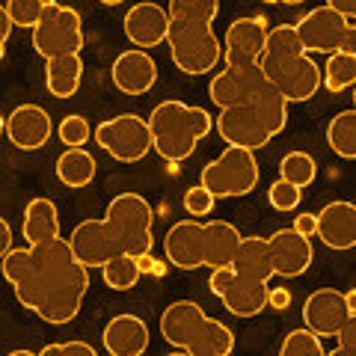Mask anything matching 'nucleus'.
<instances>
[{
	"label": "nucleus",
	"mask_w": 356,
	"mask_h": 356,
	"mask_svg": "<svg viewBox=\"0 0 356 356\" xmlns=\"http://www.w3.org/2000/svg\"><path fill=\"white\" fill-rule=\"evenodd\" d=\"M344 303H348L350 315H356V291H353V288H350V291H344Z\"/></svg>",
	"instance_id": "obj_50"
},
{
	"label": "nucleus",
	"mask_w": 356,
	"mask_h": 356,
	"mask_svg": "<svg viewBox=\"0 0 356 356\" xmlns=\"http://www.w3.org/2000/svg\"><path fill=\"white\" fill-rule=\"evenodd\" d=\"M95 172H98V163L83 146H69L57 158V178L65 187H72V191H81V187L92 184Z\"/></svg>",
	"instance_id": "obj_29"
},
{
	"label": "nucleus",
	"mask_w": 356,
	"mask_h": 356,
	"mask_svg": "<svg viewBox=\"0 0 356 356\" xmlns=\"http://www.w3.org/2000/svg\"><path fill=\"white\" fill-rule=\"evenodd\" d=\"M282 356H324V344H321V336H315L309 327L303 330H291L280 348Z\"/></svg>",
	"instance_id": "obj_36"
},
{
	"label": "nucleus",
	"mask_w": 356,
	"mask_h": 356,
	"mask_svg": "<svg viewBox=\"0 0 356 356\" xmlns=\"http://www.w3.org/2000/svg\"><path fill=\"white\" fill-rule=\"evenodd\" d=\"M261 3H280V0H261Z\"/></svg>",
	"instance_id": "obj_54"
},
{
	"label": "nucleus",
	"mask_w": 356,
	"mask_h": 356,
	"mask_svg": "<svg viewBox=\"0 0 356 356\" xmlns=\"http://www.w3.org/2000/svg\"><path fill=\"white\" fill-rule=\"evenodd\" d=\"M280 3H291V6H297V3H303V0H280Z\"/></svg>",
	"instance_id": "obj_52"
},
{
	"label": "nucleus",
	"mask_w": 356,
	"mask_h": 356,
	"mask_svg": "<svg viewBox=\"0 0 356 356\" xmlns=\"http://www.w3.org/2000/svg\"><path fill=\"white\" fill-rule=\"evenodd\" d=\"M57 134H60V140L65 143V146H83V143L92 137V128H89V122L83 116H65L60 122Z\"/></svg>",
	"instance_id": "obj_39"
},
{
	"label": "nucleus",
	"mask_w": 356,
	"mask_h": 356,
	"mask_svg": "<svg viewBox=\"0 0 356 356\" xmlns=\"http://www.w3.org/2000/svg\"><path fill=\"white\" fill-rule=\"evenodd\" d=\"M0 270L15 288L18 303L54 327L74 321L89 291V267L77 261L63 235L30 243L27 250H9L0 259Z\"/></svg>",
	"instance_id": "obj_1"
},
{
	"label": "nucleus",
	"mask_w": 356,
	"mask_h": 356,
	"mask_svg": "<svg viewBox=\"0 0 356 356\" xmlns=\"http://www.w3.org/2000/svg\"><path fill=\"white\" fill-rule=\"evenodd\" d=\"M267 247H270V264H273V276H282V280H297L303 276L312 261H315V247H312V238H303L294 229H280L267 238Z\"/></svg>",
	"instance_id": "obj_12"
},
{
	"label": "nucleus",
	"mask_w": 356,
	"mask_h": 356,
	"mask_svg": "<svg viewBox=\"0 0 356 356\" xmlns=\"http://www.w3.org/2000/svg\"><path fill=\"white\" fill-rule=\"evenodd\" d=\"M166 44H170V57L178 72L184 74H208L217 69L222 60V44L214 36L211 21L196 18H170L166 24Z\"/></svg>",
	"instance_id": "obj_3"
},
{
	"label": "nucleus",
	"mask_w": 356,
	"mask_h": 356,
	"mask_svg": "<svg viewBox=\"0 0 356 356\" xmlns=\"http://www.w3.org/2000/svg\"><path fill=\"white\" fill-rule=\"evenodd\" d=\"M83 21L81 13L63 3H48L33 27V48L39 57H63V54H81L83 48Z\"/></svg>",
	"instance_id": "obj_6"
},
{
	"label": "nucleus",
	"mask_w": 356,
	"mask_h": 356,
	"mask_svg": "<svg viewBox=\"0 0 356 356\" xmlns=\"http://www.w3.org/2000/svg\"><path fill=\"white\" fill-rule=\"evenodd\" d=\"M166 261L178 270H196L202 267V222L196 220H178L170 226L163 238Z\"/></svg>",
	"instance_id": "obj_21"
},
{
	"label": "nucleus",
	"mask_w": 356,
	"mask_h": 356,
	"mask_svg": "<svg viewBox=\"0 0 356 356\" xmlns=\"http://www.w3.org/2000/svg\"><path fill=\"white\" fill-rule=\"evenodd\" d=\"M267 285L270 282L235 273L232 282L226 285V291L220 294V300H222V306H226L229 315L255 318V315H261V309H267Z\"/></svg>",
	"instance_id": "obj_23"
},
{
	"label": "nucleus",
	"mask_w": 356,
	"mask_h": 356,
	"mask_svg": "<svg viewBox=\"0 0 356 356\" xmlns=\"http://www.w3.org/2000/svg\"><path fill=\"white\" fill-rule=\"evenodd\" d=\"M9 33H13V21L6 15V6H0V60H3V54H6Z\"/></svg>",
	"instance_id": "obj_46"
},
{
	"label": "nucleus",
	"mask_w": 356,
	"mask_h": 356,
	"mask_svg": "<svg viewBox=\"0 0 356 356\" xmlns=\"http://www.w3.org/2000/svg\"><path fill=\"white\" fill-rule=\"evenodd\" d=\"M104 220L110 222V229H113L122 252H131V255L152 252V247H154V235H152L154 211L140 193L113 196L107 205Z\"/></svg>",
	"instance_id": "obj_5"
},
{
	"label": "nucleus",
	"mask_w": 356,
	"mask_h": 356,
	"mask_svg": "<svg viewBox=\"0 0 356 356\" xmlns=\"http://www.w3.org/2000/svg\"><path fill=\"white\" fill-rule=\"evenodd\" d=\"M232 270L252 280H273V264H270V247L267 238H241L235 252H232Z\"/></svg>",
	"instance_id": "obj_26"
},
{
	"label": "nucleus",
	"mask_w": 356,
	"mask_h": 356,
	"mask_svg": "<svg viewBox=\"0 0 356 356\" xmlns=\"http://www.w3.org/2000/svg\"><path fill=\"white\" fill-rule=\"evenodd\" d=\"M69 247L77 255V261L86 267H102L104 261H110L113 255H119V241L110 229V222L102 220H83L72 229Z\"/></svg>",
	"instance_id": "obj_13"
},
{
	"label": "nucleus",
	"mask_w": 356,
	"mask_h": 356,
	"mask_svg": "<svg viewBox=\"0 0 356 356\" xmlns=\"http://www.w3.org/2000/svg\"><path fill=\"white\" fill-rule=\"evenodd\" d=\"M291 291H288L285 285H276V288H267V306L276 309V312H285L291 309Z\"/></svg>",
	"instance_id": "obj_44"
},
{
	"label": "nucleus",
	"mask_w": 356,
	"mask_h": 356,
	"mask_svg": "<svg viewBox=\"0 0 356 356\" xmlns=\"http://www.w3.org/2000/svg\"><path fill=\"white\" fill-rule=\"evenodd\" d=\"M44 3H57V0H44Z\"/></svg>",
	"instance_id": "obj_55"
},
{
	"label": "nucleus",
	"mask_w": 356,
	"mask_h": 356,
	"mask_svg": "<svg viewBox=\"0 0 356 356\" xmlns=\"http://www.w3.org/2000/svg\"><path fill=\"white\" fill-rule=\"evenodd\" d=\"M356 18H344L339 15L336 9L330 6H318L312 9L309 15L300 18V24H294L300 42H303V51L309 54H332L341 48V39H344V30L353 24Z\"/></svg>",
	"instance_id": "obj_10"
},
{
	"label": "nucleus",
	"mask_w": 356,
	"mask_h": 356,
	"mask_svg": "<svg viewBox=\"0 0 356 356\" xmlns=\"http://www.w3.org/2000/svg\"><path fill=\"white\" fill-rule=\"evenodd\" d=\"M344 318H350L344 294L336 288H318L312 291L303 303V324L315 332V336H336V330L344 324Z\"/></svg>",
	"instance_id": "obj_18"
},
{
	"label": "nucleus",
	"mask_w": 356,
	"mask_h": 356,
	"mask_svg": "<svg viewBox=\"0 0 356 356\" xmlns=\"http://www.w3.org/2000/svg\"><path fill=\"white\" fill-rule=\"evenodd\" d=\"M166 24H170V13L163 6L152 3V0H143V3H134L125 18H122V30H125V39L134 48H158L166 39Z\"/></svg>",
	"instance_id": "obj_17"
},
{
	"label": "nucleus",
	"mask_w": 356,
	"mask_h": 356,
	"mask_svg": "<svg viewBox=\"0 0 356 356\" xmlns=\"http://www.w3.org/2000/svg\"><path fill=\"white\" fill-rule=\"evenodd\" d=\"M95 143L119 163H140L152 152V131L143 116L122 113L95 128Z\"/></svg>",
	"instance_id": "obj_8"
},
{
	"label": "nucleus",
	"mask_w": 356,
	"mask_h": 356,
	"mask_svg": "<svg viewBox=\"0 0 356 356\" xmlns=\"http://www.w3.org/2000/svg\"><path fill=\"white\" fill-rule=\"evenodd\" d=\"M356 83V54H344V51H332L327 54V65L321 72V86H327L332 95L348 92Z\"/></svg>",
	"instance_id": "obj_30"
},
{
	"label": "nucleus",
	"mask_w": 356,
	"mask_h": 356,
	"mask_svg": "<svg viewBox=\"0 0 356 356\" xmlns=\"http://www.w3.org/2000/svg\"><path fill=\"white\" fill-rule=\"evenodd\" d=\"M110 77H113V86L122 95H146L158 83V63L152 60L149 51L131 48L113 60Z\"/></svg>",
	"instance_id": "obj_15"
},
{
	"label": "nucleus",
	"mask_w": 356,
	"mask_h": 356,
	"mask_svg": "<svg viewBox=\"0 0 356 356\" xmlns=\"http://www.w3.org/2000/svg\"><path fill=\"white\" fill-rule=\"evenodd\" d=\"M264 54L285 57V54H306V51H303V42H300L294 24H280V27H267Z\"/></svg>",
	"instance_id": "obj_34"
},
{
	"label": "nucleus",
	"mask_w": 356,
	"mask_h": 356,
	"mask_svg": "<svg viewBox=\"0 0 356 356\" xmlns=\"http://www.w3.org/2000/svg\"><path fill=\"white\" fill-rule=\"evenodd\" d=\"M170 18H196V21H211L220 15V0H170L166 6Z\"/></svg>",
	"instance_id": "obj_35"
},
{
	"label": "nucleus",
	"mask_w": 356,
	"mask_h": 356,
	"mask_svg": "<svg viewBox=\"0 0 356 356\" xmlns=\"http://www.w3.org/2000/svg\"><path fill=\"white\" fill-rule=\"evenodd\" d=\"M264 36H267V18L250 15L235 18L222 36V60L226 69H250L261 60L264 54Z\"/></svg>",
	"instance_id": "obj_9"
},
{
	"label": "nucleus",
	"mask_w": 356,
	"mask_h": 356,
	"mask_svg": "<svg viewBox=\"0 0 356 356\" xmlns=\"http://www.w3.org/2000/svg\"><path fill=\"white\" fill-rule=\"evenodd\" d=\"M267 199H270V205H273L276 211L288 214V211H297V208H300L303 191H300V187H294L291 181H285V178H280V181L270 184V191H267Z\"/></svg>",
	"instance_id": "obj_38"
},
{
	"label": "nucleus",
	"mask_w": 356,
	"mask_h": 356,
	"mask_svg": "<svg viewBox=\"0 0 356 356\" xmlns=\"http://www.w3.org/2000/svg\"><path fill=\"white\" fill-rule=\"evenodd\" d=\"M54 134V122L48 116V110L39 104H21L6 116V137L15 149L36 152Z\"/></svg>",
	"instance_id": "obj_16"
},
{
	"label": "nucleus",
	"mask_w": 356,
	"mask_h": 356,
	"mask_svg": "<svg viewBox=\"0 0 356 356\" xmlns=\"http://www.w3.org/2000/svg\"><path fill=\"white\" fill-rule=\"evenodd\" d=\"M24 238L27 243H44L60 238V211L54 199L36 196L24 208Z\"/></svg>",
	"instance_id": "obj_27"
},
{
	"label": "nucleus",
	"mask_w": 356,
	"mask_h": 356,
	"mask_svg": "<svg viewBox=\"0 0 356 356\" xmlns=\"http://www.w3.org/2000/svg\"><path fill=\"white\" fill-rule=\"evenodd\" d=\"M318 217V232L315 238H321L330 250H341L348 252L356 247V205L348 199L324 205V211Z\"/></svg>",
	"instance_id": "obj_20"
},
{
	"label": "nucleus",
	"mask_w": 356,
	"mask_h": 356,
	"mask_svg": "<svg viewBox=\"0 0 356 356\" xmlns=\"http://www.w3.org/2000/svg\"><path fill=\"white\" fill-rule=\"evenodd\" d=\"M98 3H104V6H119L122 0H98Z\"/></svg>",
	"instance_id": "obj_51"
},
{
	"label": "nucleus",
	"mask_w": 356,
	"mask_h": 356,
	"mask_svg": "<svg viewBox=\"0 0 356 356\" xmlns=\"http://www.w3.org/2000/svg\"><path fill=\"white\" fill-rule=\"evenodd\" d=\"M214 128L222 137V143L238 149H250L259 152L270 143V131L261 125V119L255 116V110L250 104H238V107H222L220 116L214 119Z\"/></svg>",
	"instance_id": "obj_11"
},
{
	"label": "nucleus",
	"mask_w": 356,
	"mask_h": 356,
	"mask_svg": "<svg viewBox=\"0 0 356 356\" xmlns=\"http://www.w3.org/2000/svg\"><path fill=\"white\" fill-rule=\"evenodd\" d=\"M232 276H235V270H232V264H222V267H211V280H208V291L220 297L222 291H226V285L232 282Z\"/></svg>",
	"instance_id": "obj_43"
},
{
	"label": "nucleus",
	"mask_w": 356,
	"mask_h": 356,
	"mask_svg": "<svg viewBox=\"0 0 356 356\" xmlns=\"http://www.w3.org/2000/svg\"><path fill=\"white\" fill-rule=\"evenodd\" d=\"M250 107L255 110V116L261 119V125L270 131V137H276V134L285 131V125H288V102L282 98L280 89L267 81V77L255 86V92L250 98Z\"/></svg>",
	"instance_id": "obj_28"
},
{
	"label": "nucleus",
	"mask_w": 356,
	"mask_h": 356,
	"mask_svg": "<svg viewBox=\"0 0 356 356\" xmlns=\"http://www.w3.org/2000/svg\"><path fill=\"white\" fill-rule=\"evenodd\" d=\"M42 356L48 353H81V356H95V348L86 341H63V344H44V348L39 350Z\"/></svg>",
	"instance_id": "obj_42"
},
{
	"label": "nucleus",
	"mask_w": 356,
	"mask_h": 356,
	"mask_svg": "<svg viewBox=\"0 0 356 356\" xmlns=\"http://www.w3.org/2000/svg\"><path fill=\"white\" fill-rule=\"evenodd\" d=\"M102 276H104V285L113 288V291H131L134 285L140 282V259L131 252H119L113 255L110 261L102 264Z\"/></svg>",
	"instance_id": "obj_32"
},
{
	"label": "nucleus",
	"mask_w": 356,
	"mask_h": 356,
	"mask_svg": "<svg viewBox=\"0 0 356 356\" xmlns=\"http://www.w3.org/2000/svg\"><path fill=\"white\" fill-rule=\"evenodd\" d=\"M241 241V232L226 220H211L202 222V267H222L232 264V252H235Z\"/></svg>",
	"instance_id": "obj_24"
},
{
	"label": "nucleus",
	"mask_w": 356,
	"mask_h": 356,
	"mask_svg": "<svg viewBox=\"0 0 356 356\" xmlns=\"http://www.w3.org/2000/svg\"><path fill=\"white\" fill-rule=\"evenodd\" d=\"M13 250V226H9V220L0 217V259Z\"/></svg>",
	"instance_id": "obj_47"
},
{
	"label": "nucleus",
	"mask_w": 356,
	"mask_h": 356,
	"mask_svg": "<svg viewBox=\"0 0 356 356\" xmlns=\"http://www.w3.org/2000/svg\"><path fill=\"white\" fill-rule=\"evenodd\" d=\"M327 143L341 161L356 158V110H341L327 125Z\"/></svg>",
	"instance_id": "obj_31"
},
{
	"label": "nucleus",
	"mask_w": 356,
	"mask_h": 356,
	"mask_svg": "<svg viewBox=\"0 0 356 356\" xmlns=\"http://www.w3.org/2000/svg\"><path fill=\"white\" fill-rule=\"evenodd\" d=\"M332 339H339V344H336V356H341V353H350V350H356V315H350V318H344V324L336 330V336Z\"/></svg>",
	"instance_id": "obj_41"
},
{
	"label": "nucleus",
	"mask_w": 356,
	"mask_h": 356,
	"mask_svg": "<svg viewBox=\"0 0 356 356\" xmlns=\"http://www.w3.org/2000/svg\"><path fill=\"white\" fill-rule=\"evenodd\" d=\"M146 122L152 131V149L166 163L187 161L196 152V143L214 131V116L205 107H191L184 102H175V98L161 102Z\"/></svg>",
	"instance_id": "obj_2"
},
{
	"label": "nucleus",
	"mask_w": 356,
	"mask_h": 356,
	"mask_svg": "<svg viewBox=\"0 0 356 356\" xmlns=\"http://www.w3.org/2000/svg\"><path fill=\"white\" fill-rule=\"evenodd\" d=\"M261 81H264V72H261L259 63L250 65V69H226V72L214 74V81L208 83V98L220 110L222 107L250 104L255 86H259Z\"/></svg>",
	"instance_id": "obj_19"
},
{
	"label": "nucleus",
	"mask_w": 356,
	"mask_h": 356,
	"mask_svg": "<svg viewBox=\"0 0 356 356\" xmlns=\"http://www.w3.org/2000/svg\"><path fill=\"white\" fill-rule=\"evenodd\" d=\"M208 324V315L199 309L193 300H178L161 315V336L166 344H172L178 350H193V344L202 336Z\"/></svg>",
	"instance_id": "obj_14"
},
{
	"label": "nucleus",
	"mask_w": 356,
	"mask_h": 356,
	"mask_svg": "<svg viewBox=\"0 0 356 356\" xmlns=\"http://www.w3.org/2000/svg\"><path fill=\"white\" fill-rule=\"evenodd\" d=\"M214 193L211 191H205L202 184H196V187H191V191L184 193V211L191 217H205V214H211L214 211Z\"/></svg>",
	"instance_id": "obj_40"
},
{
	"label": "nucleus",
	"mask_w": 356,
	"mask_h": 356,
	"mask_svg": "<svg viewBox=\"0 0 356 356\" xmlns=\"http://www.w3.org/2000/svg\"><path fill=\"white\" fill-rule=\"evenodd\" d=\"M6 15L13 21V27H36V21L42 15V9L48 6L44 0H6Z\"/></svg>",
	"instance_id": "obj_37"
},
{
	"label": "nucleus",
	"mask_w": 356,
	"mask_h": 356,
	"mask_svg": "<svg viewBox=\"0 0 356 356\" xmlns=\"http://www.w3.org/2000/svg\"><path fill=\"white\" fill-rule=\"evenodd\" d=\"M291 229L300 232L303 238H315V232H318V217H315V214H297Z\"/></svg>",
	"instance_id": "obj_45"
},
{
	"label": "nucleus",
	"mask_w": 356,
	"mask_h": 356,
	"mask_svg": "<svg viewBox=\"0 0 356 356\" xmlns=\"http://www.w3.org/2000/svg\"><path fill=\"white\" fill-rule=\"evenodd\" d=\"M315 175H318V163L306 152H288L280 163V178L291 181L294 187H300V191L315 181Z\"/></svg>",
	"instance_id": "obj_33"
},
{
	"label": "nucleus",
	"mask_w": 356,
	"mask_h": 356,
	"mask_svg": "<svg viewBox=\"0 0 356 356\" xmlns=\"http://www.w3.org/2000/svg\"><path fill=\"white\" fill-rule=\"evenodd\" d=\"M83 81V60L81 54H63V57L44 60V83L54 98H72L77 95Z\"/></svg>",
	"instance_id": "obj_25"
},
{
	"label": "nucleus",
	"mask_w": 356,
	"mask_h": 356,
	"mask_svg": "<svg viewBox=\"0 0 356 356\" xmlns=\"http://www.w3.org/2000/svg\"><path fill=\"white\" fill-rule=\"evenodd\" d=\"M327 6L344 18H356V0H327Z\"/></svg>",
	"instance_id": "obj_48"
},
{
	"label": "nucleus",
	"mask_w": 356,
	"mask_h": 356,
	"mask_svg": "<svg viewBox=\"0 0 356 356\" xmlns=\"http://www.w3.org/2000/svg\"><path fill=\"white\" fill-rule=\"evenodd\" d=\"M102 344L110 356H140L149 348V327L137 315H116L107 321Z\"/></svg>",
	"instance_id": "obj_22"
},
{
	"label": "nucleus",
	"mask_w": 356,
	"mask_h": 356,
	"mask_svg": "<svg viewBox=\"0 0 356 356\" xmlns=\"http://www.w3.org/2000/svg\"><path fill=\"white\" fill-rule=\"evenodd\" d=\"M0 134H6V119H0Z\"/></svg>",
	"instance_id": "obj_53"
},
{
	"label": "nucleus",
	"mask_w": 356,
	"mask_h": 356,
	"mask_svg": "<svg viewBox=\"0 0 356 356\" xmlns=\"http://www.w3.org/2000/svg\"><path fill=\"white\" fill-rule=\"evenodd\" d=\"M259 175L261 172H259L255 152L226 146V152H222L220 158L202 166L199 184L214 193V199H235V196L252 193L255 187H259Z\"/></svg>",
	"instance_id": "obj_4"
},
{
	"label": "nucleus",
	"mask_w": 356,
	"mask_h": 356,
	"mask_svg": "<svg viewBox=\"0 0 356 356\" xmlns=\"http://www.w3.org/2000/svg\"><path fill=\"white\" fill-rule=\"evenodd\" d=\"M259 65L267 81L282 92L285 102H309L321 89V69L309 54H285V57L261 54Z\"/></svg>",
	"instance_id": "obj_7"
},
{
	"label": "nucleus",
	"mask_w": 356,
	"mask_h": 356,
	"mask_svg": "<svg viewBox=\"0 0 356 356\" xmlns=\"http://www.w3.org/2000/svg\"><path fill=\"white\" fill-rule=\"evenodd\" d=\"M339 51H344V54H356V21L353 24L344 30V39H341V48Z\"/></svg>",
	"instance_id": "obj_49"
}]
</instances>
